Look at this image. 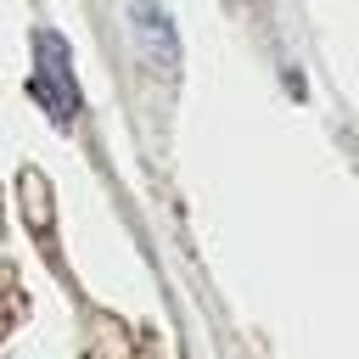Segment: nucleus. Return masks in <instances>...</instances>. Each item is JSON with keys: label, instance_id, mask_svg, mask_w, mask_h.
Here are the masks:
<instances>
[{"label": "nucleus", "instance_id": "obj_1", "mask_svg": "<svg viewBox=\"0 0 359 359\" xmlns=\"http://www.w3.org/2000/svg\"><path fill=\"white\" fill-rule=\"evenodd\" d=\"M34 101L50 112L56 129H73V118H79V79H73L62 34H39L34 39Z\"/></svg>", "mask_w": 359, "mask_h": 359}, {"label": "nucleus", "instance_id": "obj_2", "mask_svg": "<svg viewBox=\"0 0 359 359\" xmlns=\"http://www.w3.org/2000/svg\"><path fill=\"white\" fill-rule=\"evenodd\" d=\"M129 34H135V50L157 67V73H174L180 67V34H174V22H168V11L157 6V0H129Z\"/></svg>", "mask_w": 359, "mask_h": 359}, {"label": "nucleus", "instance_id": "obj_3", "mask_svg": "<svg viewBox=\"0 0 359 359\" xmlns=\"http://www.w3.org/2000/svg\"><path fill=\"white\" fill-rule=\"evenodd\" d=\"M22 309H28V297H22V280H17V269L0 258V342L17 331V320H22Z\"/></svg>", "mask_w": 359, "mask_h": 359}]
</instances>
